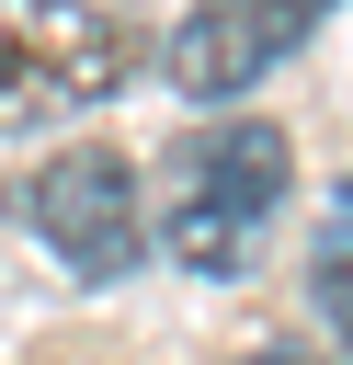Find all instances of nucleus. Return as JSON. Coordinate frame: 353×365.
<instances>
[{"instance_id": "obj_1", "label": "nucleus", "mask_w": 353, "mask_h": 365, "mask_svg": "<svg viewBox=\"0 0 353 365\" xmlns=\"http://www.w3.org/2000/svg\"><path fill=\"white\" fill-rule=\"evenodd\" d=\"M285 182H296L285 125H262V114L194 125V137H171V160H159L148 240H159L182 274H239V262L262 251V228L285 217Z\"/></svg>"}, {"instance_id": "obj_2", "label": "nucleus", "mask_w": 353, "mask_h": 365, "mask_svg": "<svg viewBox=\"0 0 353 365\" xmlns=\"http://www.w3.org/2000/svg\"><path fill=\"white\" fill-rule=\"evenodd\" d=\"M137 68L125 11L102 0H0V137L68 125L91 103H114Z\"/></svg>"}, {"instance_id": "obj_3", "label": "nucleus", "mask_w": 353, "mask_h": 365, "mask_svg": "<svg viewBox=\"0 0 353 365\" xmlns=\"http://www.w3.org/2000/svg\"><path fill=\"white\" fill-rule=\"evenodd\" d=\"M11 217L80 274V285H114V274H137V251H148V194H137V160L125 148H102V137H80V148H57V160H34L23 182H11Z\"/></svg>"}, {"instance_id": "obj_5", "label": "nucleus", "mask_w": 353, "mask_h": 365, "mask_svg": "<svg viewBox=\"0 0 353 365\" xmlns=\"http://www.w3.org/2000/svg\"><path fill=\"white\" fill-rule=\"evenodd\" d=\"M239 365H319L307 342H262V354H239Z\"/></svg>"}, {"instance_id": "obj_4", "label": "nucleus", "mask_w": 353, "mask_h": 365, "mask_svg": "<svg viewBox=\"0 0 353 365\" xmlns=\"http://www.w3.org/2000/svg\"><path fill=\"white\" fill-rule=\"evenodd\" d=\"M307 34V0H194L159 46V68L182 80V103H239L285 46Z\"/></svg>"}]
</instances>
